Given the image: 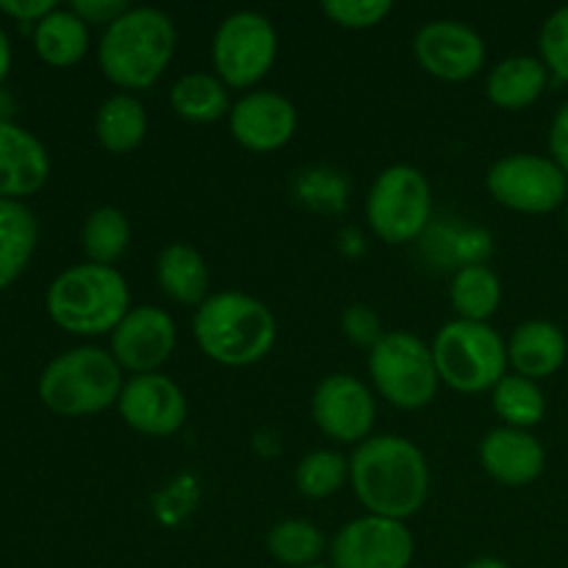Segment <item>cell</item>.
Returning a JSON list of instances; mask_svg holds the SVG:
<instances>
[{"label":"cell","mask_w":568,"mask_h":568,"mask_svg":"<svg viewBox=\"0 0 568 568\" xmlns=\"http://www.w3.org/2000/svg\"><path fill=\"white\" fill-rule=\"evenodd\" d=\"M349 477L372 516L397 521L419 514L430 488L425 455L399 436H375L358 444L349 460Z\"/></svg>","instance_id":"cell-1"},{"label":"cell","mask_w":568,"mask_h":568,"mask_svg":"<svg viewBox=\"0 0 568 568\" xmlns=\"http://www.w3.org/2000/svg\"><path fill=\"white\" fill-rule=\"evenodd\" d=\"M175 44L178 33L170 14L153 6H136L103 31L100 70L122 89H148L170 67Z\"/></svg>","instance_id":"cell-2"},{"label":"cell","mask_w":568,"mask_h":568,"mask_svg":"<svg viewBox=\"0 0 568 568\" xmlns=\"http://www.w3.org/2000/svg\"><path fill=\"white\" fill-rule=\"evenodd\" d=\"M275 336L277 325L272 311L242 292L214 294L194 314V338L216 364H258L272 349Z\"/></svg>","instance_id":"cell-3"},{"label":"cell","mask_w":568,"mask_h":568,"mask_svg":"<svg viewBox=\"0 0 568 568\" xmlns=\"http://www.w3.org/2000/svg\"><path fill=\"white\" fill-rule=\"evenodd\" d=\"M131 311L128 283L114 266L78 264L61 272L48 288V314L75 336L114 333Z\"/></svg>","instance_id":"cell-4"},{"label":"cell","mask_w":568,"mask_h":568,"mask_svg":"<svg viewBox=\"0 0 568 568\" xmlns=\"http://www.w3.org/2000/svg\"><path fill=\"white\" fill-rule=\"evenodd\" d=\"M122 366L100 347H75L44 366L39 377V397L61 416L100 414L120 403Z\"/></svg>","instance_id":"cell-5"},{"label":"cell","mask_w":568,"mask_h":568,"mask_svg":"<svg viewBox=\"0 0 568 568\" xmlns=\"http://www.w3.org/2000/svg\"><path fill=\"white\" fill-rule=\"evenodd\" d=\"M438 377L455 392L480 394L494 388L508 369V347L486 322H447L433 342Z\"/></svg>","instance_id":"cell-6"},{"label":"cell","mask_w":568,"mask_h":568,"mask_svg":"<svg viewBox=\"0 0 568 568\" xmlns=\"http://www.w3.org/2000/svg\"><path fill=\"white\" fill-rule=\"evenodd\" d=\"M369 375L377 392L397 408H425L438 392L433 349L414 333H386L369 349Z\"/></svg>","instance_id":"cell-7"},{"label":"cell","mask_w":568,"mask_h":568,"mask_svg":"<svg viewBox=\"0 0 568 568\" xmlns=\"http://www.w3.org/2000/svg\"><path fill=\"white\" fill-rule=\"evenodd\" d=\"M433 197L416 166L394 164L381 172L366 200L369 227L388 244L414 242L430 220Z\"/></svg>","instance_id":"cell-8"},{"label":"cell","mask_w":568,"mask_h":568,"mask_svg":"<svg viewBox=\"0 0 568 568\" xmlns=\"http://www.w3.org/2000/svg\"><path fill=\"white\" fill-rule=\"evenodd\" d=\"M277 55V33L258 11H233L220 22L211 44L216 78L225 87L247 89L272 70Z\"/></svg>","instance_id":"cell-9"},{"label":"cell","mask_w":568,"mask_h":568,"mask_svg":"<svg viewBox=\"0 0 568 568\" xmlns=\"http://www.w3.org/2000/svg\"><path fill=\"white\" fill-rule=\"evenodd\" d=\"M494 200L525 214H547L566 200L568 175L552 159L516 153L497 161L486 178Z\"/></svg>","instance_id":"cell-10"},{"label":"cell","mask_w":568,"mask_h":568,"mask_svg":"<svg viewBox=\"0 0 568 568\" xmlns=\"http://www.w3.org/2000/svg\"><path fill=\"white\" fill-rule=\"evenodd\" d=\"M331 555L333 568H408L414 536L403 521L369 514L338 530Z\"/></svg>","instance_id":"cell-11"},{"label":"cell","mask_w":568,"mask_h":568,"mask_svg":"<svg viewBox=\"0 0 568 568\" xmlns=\"http://www.w3.org/2000/svg\"><path fill=\"white\" fill-rule=\"evenodd\" d=\"M416 61L442 81H469L486 64V42L458 20H433L414 39Z\"/></svg>","instance_id":"cell-12"},{"label":"cell","mask_w":568,"mask_h":568,"mask_svg":"<svg viewBox=\"0 0 568 568\" xmlns=\"http://www.w3.org/2000/svg\"><path fill=\"white\" fill-rule=\"evenodd\" d=\"M314 422L325 436L342 444H364L375 425V397L369 388L349 375H331L316 386L311 399Z\"/></svg>","instance_id":"cell-13"},{"label":"cell","mask_w":568,"mask_h":568,"mask_svg":"<svg viewBox=\"0 0 568 568\" xmlns=\"http://www.w3.org/2000/svg\"><path fill=\"white\" fill-rule=\"evenodd\" d=\"M178 342L175 320L155 305H139L111 333V355L122 369L150 375L166 364Z\"/></svg>","instance_id":"cell-14"},{"label":"cell","mask_w":568,"mask_h":568,"mask_svg":"<svg viewBox=\"0 0 568 568\" xmlns=\"http://www.w3.org/2000/svg\"><path fill=\"white\" fill-rule=\"evenodd\" d=\"M120 414L136 433L144 436H172L186 422V397L175 381L150 372L136 375L122 386Z\"/></svg>","instance_id":"cell-15"},{"label":"cell","mask_w":568,"mask_h":568,"mask_svg":"<svg viewBox=\"0 0 568 568\" xmlns=\"http://www.w3.org/2000/svg\"><path fill=\"white\" fill-rule=\"evenodd\" d=\"M294 128H297V111L292 100L266 89L244 94L231 109L233 139L253 153L281 150L294 136Z\"/></svg>","instance_id":"cell-16"},{"label":"cell","mask_w":568,"mask_h":568,"mask_svg":"<svg viewBox=\"0 0 568 568\" xmlns=\"http://www.w3.org/2000/svg\"><path fill=\"white\" fill-rule=\"evenodd\" d=\"M44 144L14 122H0V197H26L48 181Z\"/></svg>","instance_id":"cell-17"},{"label":"cell","mask_w":568,"mask_h":568,"mask_svg":"<svg viewBox=\"0 0 568 568\" xmlns=\"http://www.w3.org/2000/svg\"><path fill=\"white\" fill-rule=\"evenodd\" d=\"M480 460L494 480L505 486H530L544 471V449L530 433L497 427L480 442Z\"/></svg>","instance_id":"cell-18"},{"label":"cell","mask_w":568,"mask_h":568,"mask_svg":"<svg viewBox=\"0 0 568 568\" xmlns=\"http://www.w3.org/2000/svg\"><path fill=\"white\" fill-rule=\"evenodd\" d=\"M508 361L527 381L552 375L566 361V336L552 322H525L510 336Z\"/></svg>","instance_id":"cell-19"},{"label":"cell","mask_w":568,"mask_h":568,"mask_svg":"<svg viewBox=\"0 0 568 568\" xmlns=\"http://www.w3.org/2000/svg\"><path fill=\"white\" fill-rule=\"evenodd\" d=\"M159 286L170 300L181 305H203L209 294V266L203 255L189 244H166L155 264Z\"/></svg>","instance_id":"cell-20"},{"label":"cell","mask_w":568,"mask_h":568,"mask_svg":"<svg viewBox=\"0 0 568 568\" xmlns=\"http://www.w3.org/2000/svg\"><path fill=\"white\" fill-rule=\"evenodd\" d=\"M37 216L20 200L0 197V288L9 286L37 250Z\"/></svg>","instance_id":"cell-21"},{"label":"cell","mask_w":568,"mask_h":568,"mask_svg":"<svg viewBox=\"0 0 568 568\" xmlns=\"http://www.w3.org/2000/svg\"><path fill=\"white\" fill-rule=\"evenodd\" d=\"M547 87V64L532 55H514L499 61L486 83L488 100L499 109H525Z\"/></svg>","instance_id":"cell-22"},{"label":"cell","mask_w":568,"mask_h":568,"mask_svg":"<svg viewBox=\"0 0 568 568\" xmlns=\"http://www.w3.org/2000/svg\"><path fill=\"white\" fill-rule=\"evenodd\" d=\"M33 44L50 67H72L87 55L89 28L72 9H55L37 22Z\"/></svg>","instance_id":"cell-23"},{"label":"cell","mask_w":568,"mask_h":568,"mask_svg":"<svg viewBox=\"0 0 568 568\" xmlns=\"http://www.w3.org/2000/svg\"><path fill=\"white\" fill-rule=\"evenodd\" d=\"M94 133L111 153H131L148 133V111L133 94L120 92L103 100L94 116Z\"/></svg>","instance_id":"cell-24"},{"label":"cell","mask_w":568,"mask_h":568,"mask_svg":"<svg viewBox=\"0 0 568 568\" xmlns=\"http://www.w3.org/2000/svg\"><path fill=\"white\" fill-rule=\"evenodd\" d=\"M170 103L183 120L189 122H214L231 111L225 83L209 72H189L172 87Z\"/></svg>","instance_id":"cell-25"},{"label":"cell","mask_w":568,"mask_h":568,"mask_svg":"<svg viewBox=\"0 0 568 568\" xmlns=\"http://www.w3.org/2000/svg\"><path fill=\"white\" fill-rule=\"evenodd\" d=\"M449 300H453V308L458 311L460 320L486 322L488 316L497 314L503 286L488 266L471 264L458 270L453 288H449Z\"/></svg>","instance_id":"cell-26"},{"label":"cell","mask_w":568,"mask_h":568,"mask_svg":"<svg viewBox=\"0 0 568 568\" xmlns=\"http://www.w3.org/2000/svg\"><path fill=\"white\" fill-rule=\"evenodd\" d=\"M128 242H131V225L120 209L103 205V209L92 211L83 222L81 244L92 264L111 266L125 255Z\"/></svg>","instance_id":"cell-27"},{"label":"cell","mask_w":568,"mask_h":568,"mask_svg":"<svg viewBox=\"0 0 568 568\" xmlns=\"http://www.w3.org/2000/svg\"><path fill=\"white\" fill-rule=\"evenodd\" d=\"M266 549H270V555L277 564L305 568L314 566L322 558V552H325V536L311 521L286 519L272 527L270 536H266Z\"/></svg>","instance_id":"cell-28"},{"label":"cell","mask_w":568,"mask_h":568,"mask_svg":"<svg viewBox=\"0 0 568 568\" xmlns=\"http://www.w3.org/2000/svg\"><path fill=\"white\" fill-rule=\"evenodd\" d=\"M494 410L499 414V419L508 422V427L525 430L544 419L547 403H544L541 388L532 381L521 375H505L494 386Z\"/></svg>","instance_id":"cell-29"},{"label":"cell","mask_w":568,"mask_h":568,"mask_svg":"<svg viewBox=\"0 0 568 568\" xmlns=\"http://www.w3.org/2000/svg\"><path fill=\"white\" fill-rule=\"evenodd\" d=\"M297 488L308 499H325L336 494L349 477V460L331 449H316L305 455L297 466Z\"/></svg>","instance_id":"cell-30"},{"label":"cell","mask_w":568,"mask_h":568,"mask_svg":"<svg viewBox=\"0 0 568 568\" xmlns=\"http://www.w3.org/2000/svg\"><path fill=\"white\" fill-rule=\"evenodd\" d=\"M322 11L342 28H372L392 11L388 0H325Z\"/></svg>","instance_id":"cell-31"},{"label":"cell","mask_w":568,"mask_h":568,"mask_svg":"<svg viewBox=\"0 0 568 568\" xmlns=\"http://www.w3.org/2000/svg\"><path fill=\"white\" fill-rule=\"evenodd\" d=\"M541 53L555 75L568 81V6L555 11L541 28Z\"/></svg>","instance_id":"cell-32"},{"label":"cell","mask_w":568,"mask_h":568,"mask_svg":"<svg viewBox=\"0 0 568 568\" xmlns=\"http://www.w3.org/2000/svg\"><path fill=\"white\" fill-rule=\"evenodd\" d=\"M342 327L344 333H347L349 342L369 349L386 336V333H381V320H377V314L372 308H366V305H353V308L344 311Z\"/></svg>","instance_id":"cell-33"},{"label":"cell","mask_w":568,"mask_h":568,"mask_svg":"<svg viewBox=\"0 0 568 568\" xmlns=\"http://www.w3.org/2000/svg\"><path fill=\"white\" fill-rule=\"evenodd\" d=\"M128 9H131V6L122 3V0H75V3H72V11H75L83 22H98V26L105 28L114 20H120Z\"/></svg>","instance_id":"cell-34"},{"label":"cell","mask_w":568,"mask_h":568,"mask_svg":"<svg viewBox=\"0 0 568 568\" xmlns=\"http://www.w3.org/2000/svg\"><path fill=\"white\" fill-rule=\"evenodd\" d=\"M0 11L17 17L22 22H33L48 17L50 11H55L53 0H0Z\"/></svg>","instance_id":"cell-35"},{"label":"cell","mask_w":568,"mask_h":568,"mask_svg":"<svg viewBox=\"0 0 568 568\" xmlns=\"http://www.w3.org/2000/svg\"><path fill=\"white\" fill-rule=\"evenodd\" d=\"M549 148H552L555 164L568 175V103L555 116L552 133H549Z\"/></svg>","instance_id":"cell-36"},{"label":"cell","mask_w":568,"mask_h":568,"mask_svg":"<svg viewBox=\"0 0 568 568\" xmlns=\"http://www.w3.org/2000/svg\"><path fill=\"white\" fill-rule=\"evenodd\" d=\"M9 67H11V44H9V37H6L3 28H0V83H3Z\"/></svg>","instance_id":"cell-37"},{"label":"cell","mask_w":568,"mask_h":568,"mask_svg":"<svg viewBox=\"0 0 568 568\" xmlns=\"http://www.w3.org/2000/svg\"><path fill=\"white\" fill-rule=\"evenodd\" d=\"M466 568H510V566L503 564V560H497V558H477V560H471Z\"/></svg>","instance_id":"cell-38"},{"label":"cell","mask_w":568,"mask_h":568,"mask_svg":"<svg viewBox=\"0 0 568 568\" xmlns=\"http://www.w3.org/2000/svg\"><path fill=\"white\" fill-rule=\"evenodd\" d=\"M6 111H11V98H6V94L0 92V122H6V120H3Z\"/></svg>","instance_id":"cell-39"},{"label":"cell","mask_w":568,"mask_h":568,"mask_svg":"<svg viewBox=\"0 0 568 568\" xmlns=\"http://www.w3.org/2000/svg\"><path fill=\"white\" fill-rule=\"evenodd\" d=\"M305 568H331V566H320V564H314V566H305Z\"/></svg>","instance_id":"cell-40"}]
</instances>
